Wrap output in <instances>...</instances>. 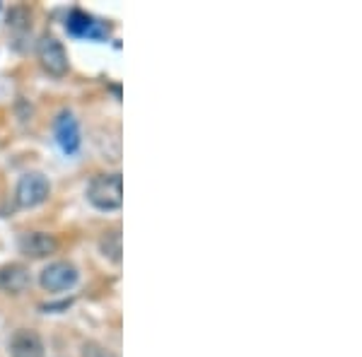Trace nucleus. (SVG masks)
<instances>
[{"label": "nucleus", "mask_w": 362, "mask_h": 357, "mask_svg": "<svg viewBox=\"0 0 362 357\" xmlns=\"http://www.w3.org/2000/svg\"><path fill=\"white\" fill-rule=\"evenodd\" d=\"M51 193V184L44 174L39 172H32V174H25L17 184V203L22 208H37L49 198Z\"/></svg>", "instance_id": "nucleus-3"}, {"label": "nucleus", "mask_w": 362, "mask_h": 357, "mask_svg": "<svg viewBox=\"0 0 362 357\" xmlns=\"http://www.w3.org/2000/svg\"><path fill=\"white\" fill-rule=\"evenodd\" d=\"M66 29L70 37H87L95 39V42H102L104 37H109V27L107 22H99L92 15L83 13V10H73L66 20Z\"/></svg>", "instance_id": "nucleus-5"}, {"label": "nucleus", "mask_w": 362, "mask_h": 357, "mask_svg": "<svg viewBox=\"0 0 362 357\" xmlns=\"http://www.w3.org/2000/svg\"><path fill=\"white\" fill-rule=\"evenodd\" d=\"M37 56H39V61H42V68L49 75H54V78H63V75L68 73L66 49H63V44L58 42L56 37H51V34H46V37L39 39Z\"/></svg>", "instance_id": "nucleus-2"}, {"label": "nucleus", "mask_w": 362, "mask_h": 357, "mask_svg": "<svg viewBox=\"0 0 362 357\" xmlns=\"http://www.w3.org/2000/svg\"><path fill=\"white\" fill-rule=\"evenodd\" d=\"M10 355L13 357H44V343L37 331L20 329L10 338Z\"/></svg>", "instance_id": "nucleus-8"}, {"label": "nucleus", "mask_w": 362, "mask_h": 357, "mask_svg": "<svg viewBox=\"0 0 362 357\" xmlns=\"http://www.w3.org/2000/svg\"><path fill=\"white\" fill-rule=\"evenodd\" d=\"M39 283L46 292H63L70 290L75 283H78V268L68 261H56L49 263L44 268L42 275H39Z\"/></svg>", "instance_id": "nucleus-4"}, {"label": "nucleus", "mask_w": 362, "mask_h": 357, "mask_svg": "<svg viewBox=\"0 0 362 357\" xmlns=\"http://www.w3.org/2000/svg\"><path fill=\"white\" fill-rule=\"evenodd\" d=\"M83 355L85 357H114L109 350H104L102 345H97V343H87L85 345V350H83Z\"/></svg>", "instance_id": "nucleus-11"}, {"label": "nucleus", "mask_w": 362, "mask_h": 357, "mask_svg": "<svg viewBox=\"0 0 362 357\" xmlns=\"http://www.w3.org/2000/svg\"><path fill=\"white\" fill-rule=\"evenodd\" d=\"M87 201L97 210H119L124 206V179L121 174H99L87 186Z\"/></svg>", "instance_id": "nucleus-1"}, {"label": "nucleus", "mask_w": 362, "mask_h": 357, "mask_svg": "<svg viewBox=\"0 0 362 357\" xmlns=\"http://www.w3.org/2000/svg\"><path fill=\"white\" fill-rule=\"evenodd\" d=\"M56 249H58L56 237H51L46 232H27L20 239V251L25 256H32V259H44V256L54 254Z\"/></svg>", "instance_id": "nucleus-7"}, {"label": "nucleus", "mask_w": 362, "mask_h": 357, "mask_svg": "<svg viewBox=\"0 0 362 357\" xmlns=\"http://www.w3.org/2000/svg\"><path fill=\"white\" fill-rule=\"evenodd\" d=\"M29 285V273L25 266H20V263H10V266H3L0 268V290L5 292H17L27 290Z\"/></svg>", "instance_id": "nucleus-9"}, {"label": "nucleus", "mask_w": 362, "mask_h": 357, "mask_svg": "<svg viewBox=\"0 0 362 357\" xmlns=\"http://www.w3.org/2000/svg\"><path fill=\"white\" fill-rule=\"evenodd\" d=\"M56 140L58 145H61V150L66 152V155H75V152L80 150V143H83V138H80V126H78V119L73 116V111H61L56 119Z\"/></svg>", "instance_id": "nucleus-6"}, {"label": "nucleus", "mask_w": 362, "mask_h": 357, "mask_svg": "<svg viewBox=\"0 0 362 357\" xmlns=\"http://www.w3.org/2000/svg\"><path fill=\"white\" fill-rule=\"evenodd\" d=\"M99 247H102L104 256H109L114 263H119L121 261V230H112L104 234Z\"/></svg>", "instance_id": "nucleus-10"}]
</instances>
